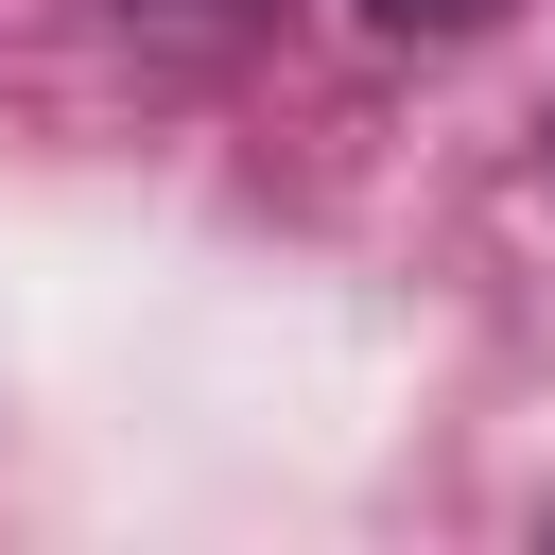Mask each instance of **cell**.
<instances>
[{
  "mask_svg": "<svg viewBox=\"0 0 555 555\" xmlns=\"http://www.w3.org/2000/svg\"><path fill=\"white\" fill-rule=\"evenodd\" d=\"M347 17H364V35H468L486 0H347Z\"/></svg>",
  "mask_w": 555,
  "mask_h": 555,
  "instance_id": "1",
  "label": "cell"
}]
</instances>
